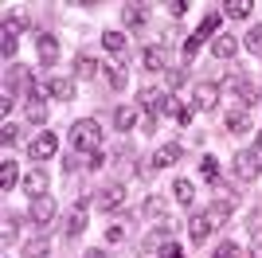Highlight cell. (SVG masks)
<instances>
[{
    "label": "cell",
    "instance_id": "cell-1",
    "mask_svg": "<svg viewBox=\"0 0 262 258\" xmlns=\"http://www.w3.org/2000/svg\"><path fill=\"white\" fill-rule=\"evenodd\" d=\"M98 141H102V125L94 118H78L71 125V145L78 153H98Z\"/></svg>",
    "mask_w": 262,
    "mask_h": 258
},
{
    "label": "cell",
    "instance_id": "cell-2",
    "mask_svg": "<svg viewBox=\"0 0 262 258\" xmlns=\"http://www.w3.org/2000/svg\"><path fill=\"white\" fill-rule=\"evenodd\" d=\"M258 172H262V153L258 149L235 153V176H239V180H254Z\"/></svg>",
    "mask_w": 262,
    "mask_h": 258
},
{
    "label": "cell",
    "instance_id": "cell-3",
    "mask_svg": "<svg viewBox=\"0 0 262 258\" xmlns=\"http://www.w3.org/2000/svg\"><path fill=\"white\" fill-rule=\"evenodd\" d=\"M55 153H59V137H55L51 129H43V133L32 137V145H28V157H32V161H51Z\"/></svg>",
    "mask_w": 262,
    "mask_h": 258
},
{
    "label": "cell",
    "instance_id": "cell-4",
    "mask_svg": "<svg viewBox=\"0 0 262 258\" xmlns=\"http://www.w3.org/2000/svg\"><path fill=\"white\" fill-rule=\"evenodd\" d=\"M192 98H196V110H215L219 106V82H196V90H192Z\"/></svg>",
    "mask_w": 262,
    "mask_h": 258
},
{
    "label": "cell",
    "instance_id": "cell-5",
    "mask_svg": "<svg viewBox=\"0 0 262 258\" xmlns=\"http://www.w3.org/2000/svg\"><path fill=\"white\" fill-rule=\"evenodd\" d=\"M121 204H125V188H121V184H110V188H102V192H98V207H102V211H118V207Z\"/></svg>",
    "mask_w": 262,
    "mask_h": 258
},
{
    "label": "cell",
    "instance_id": "cell-6",
    "mask_svg": "<svg viewBox=\"0 0 262 258\" xmlns=\"http://www.w3.org/2000/svg\"><path fill=\"white\" fill-rule=\"evenodd\" d=\"M47 94L59 98V102H71V98H75V78L71 75H55L51 82H47Z\"/></svg>",
    "mask_w": 262,
    "mask_h": 258
},
{
    "label": "cell",
    "instance_id": "cell-7",
    "mask_svg": "<svg viewBox=\"0 0 262 258\" xmlns=\"http://www.w3.org/2000/svg\"><path fill=\"white\" fill-rule=\"evenodd\" d=\"M32 223H39V227H47L51 223V215H55V200L51 196H39V200H32Z\"/></svg>",
    "mask_w": 262,
    "mask_h": 258
},
{
    "label": "cell",
    "instance_id": "cell-8",
    "mask_svg": "<svg viewBox=\"0 0 262 258\" xmlns=\"http://www.w3.org/2000/svg\"><path fill=\"white\" fill-rule=\"evenodd\" d=\"M141 63H145V71H168V51L161 43H153V47H145Z\"/></svg>",
    "mask_w": 262,
    "mask_h": 258
},
{
    "label": "cell",
    "instance_id": "cell-9",
    "mask_svg": "<svg viewBox=\"0 0 262 258\" xmlns=\"http://www.w3.org/2000/svg\"><path fill=\"white\" fill-rule=\"evenodd\" d=\"M211 231H215V227L208 223V215H192V219H188V239H192L196 247H204V239H208Z\"/></svg>",
    "mask_w": 262,
    "mask_h": 258
},
{
    "label": "cell",
    "instance_id": "cell-10",
    "mask_svg": "<svg viewBox=\"0 0 262 258\" xmlns=\"http://www.w3.org/2000/svg\"><path fill=\"white\" fill-rule=\"evenodd\" d=\"M24 192L32 196V200H39V196H47V172L32 168L28 176H24Z\"/></svg>",
    "mask_w": 262,
    "mask_h": 258
},
{
    "label": "cell",
    "instance_id": "cell-11",
    "mask_svg": "<svg viewBox=\"0 0 262 258\" xmlns=\"http://www.w3.org/2000/svg\"><path fill=\"white\" fill-rule=\"evenodd\" d=\"M180 145H176V141H168V145H161V149H157V157H153V168H168V164H176L180 161Z\"/></svg>",
    "mask_w": 262,
    "mask_h": 258
},
{
    "label": "cell",
    "instance_id": "cell-12",
    "mask_svg": "<svg viewBox=\"0 0 262 258\" xmlns=\"http://www.w3.org/2000/svg\"><path fill=\"white\" fill-rule=\"evenodd\" d=\"M51 254V239L47 235H32L24 243V258H47Z\"/></svg>",
    "mask_w": 262,
    "mask_h": 258
},
{
    "label": "cell",
    "instance_id": "cell-13",
    "mask_svg": "<svg viewBox=\"0 0 262 258\" xmlns=\"http://www.w3.org/2000/svg\"><path fill=\"white\" fill-rule=\"evenodd\" d=\"M35 47H39V63H43V67H51L55 59H59V43H55V35H39Z\"/></svg>",
    "mask_w": 262,
    "mask_h": 258
},
{
    "label": "cell",
    "instance_id": "cell-14",
    "mask_svg": "<svg viewBox=\"0 0 262 258\" xmlns=\"http://www.w3.org/2000/svg\"><path fill=\"white\" fill-rule=\"evenodd\" d=\"M172 196H176V204H180V207L196 204V188H192V180H176L172 184Z\"/></svg>",
    "mask_w": 262,
    "mask_h": 258
},
{
    "label": "cell",
    "instance_id": "cell-15",
    "mask_svg": "<svg viewBox=\"0 0 262 258\" xmlns=\"http://www.w3.org/2000/svg\"><path fill=\"white\" fill-rule=\"evenodd\" d=\"M211 51H215V59H231V55L239 51V39H235V35H219V39L211 43Z\"/></svg>",
    "mask_w": 262,
    "mask_h": 258
},
{
    "label": "cell",
    "instance_id": "cell-16",
    "mask_svg": "<svg viewBox=\"0 0 262 258\" xmlns=\"http://www.w3.org/2000/svg\"><path fill=\"white\" fill-rule=\"evenodd\" d=\"M227 129H231V133H247V129H251V114L235 106V110L227 114Z\"/></svg>",
    "mask_w": 262,
    "mask_h": 258
},
{
    "label": "cell",
    "instance_id": "cell-17",
    "mask_svg": "<svg viewBox=\"0 0 262 258\" xmlns=\"http://www.w3.org/2000/svg\"><path fill=\"white\" fill-rule=\"evenodd\" d=\"M114 125H118L121 133H129V129L137 125V106H121L118 114H114Z\"/></svg>",
    "mask_w": 262,
    "mask_h": 258
},
{
    "label": "cell",
    "instance_id": "cell-18",
    "mask_svg": "<svg viewBox=\"0 0 262 258\" xmlns=\"http://www.w3.org/2000/svg\"><path fill=\"white\" fill-rule=\"evenodd\" d=\"M102 75L110 78L114 90H125V67H121V63H106V67H102Z\"/></svg>",
    "mask_w": 262,
    "mask_h": 258
},
{
    "label": "cell",
    "instance_id": "cell-19",
    "mask_svg": "<svg viewBox=\"0 0 262 258\" xmlns=\"http://www.w3.org/2000/svg\"><path fill=\"white\" fill-rule=\"evenodd\" d=\"M161 102H164L161 90H153V86H141V98H137V106H141V110H161Z\"/></svg>",
    "mask_w": 262,
    "mask_h": 258
},
{
    "label": "cell",
    "instance_id": "cell-20",
    "mask_svg": "<svg viewBox=\"0 0 262 258\" xmlns=\"http://www.w3.org/2000/svg\"><path fill=\"white\" fill-rule=\"evenodd\" d=\"M75 75L78 78H94L98 75V63H94L90 55H75Z\"/></svg>",
    "mask_w": 262,
    "mask_h": 258
},
{
    "label": "cell",
    "instance_id": "cell-21",
    "mask_svg": "<svg viewBox=\"0 0 262 258\" xmlns=\"http://www.w3.org/2000/svg\"><path fill=\"white\" fill-rule=\"evenodd\" d=\"M223 16H231V20L251 16V0H227V4H223Z\"/></svg>",
    "mask_w": 262,
    "mask_h": 258
},
{
    "label": "cell",
    "instance_id": "cell-22",
    "mask_svg": "<svg viewBox=\"0 0 262 258\" xmlns=\"http://www.w3.org/2000/svg\"><path fill=\"white\" fill-rule=\"evenodd\" d=\"M82 231H86V211H82V207H75V215L67 219V235H71V239H78Z\"/></svg>",
    "mask_w": 262,
    "mask_h": 258
},
{
    "label": "cell",
    "instance_id": "cell-23",
    "mask_svg": "<svg viewBox=\"0 0 262 258\" xmlns=\"http://www.w3.org/2000/svg\"><path fill=\"white\" fill-rule=\"evenodd\" d=\"M121 20L129 24V28H141L145 24V8L141 4H125V8H121Z\"/></svg>",
    "mask_w": 262,
    "mask_h": 258
},
{
    "label": "cell",
    "instance_id": "cell-24",
    "mask_svg": "<svg viewBox=\"0 0 262 258\" xmlns=\"http://www.w3.org/2000/svg\"><path fill=\"white\" fill-rule=\"evenodd\" d=\"M102 47H106L110 55H121V51H125V35H121V32H106V35H102Z\"/></svg>",
    "mask_w": 262,
    "mask_h": 258
},
{
    "label": "cell",
    "instance_id": "cell-25",
    "mask_svg": "<svg viewBox=\"0 0 262 258\" xmlns=\"http://www.w3.org/2000/svg\"><path fill=\"white\" fill-rule=\"evenodd\" d=\"M28 24H32L28 12H8V16H4V28H8V32H24Z\"/></svg>",
    "mask_w": 262,
    "mask_h": 258
},
{
    "label": "cell",
    "instance_id": "cell-26",
    "mask_svg": "<svg viewBox=\"0 0 262 258\" xmlns=\"http://www.w3.org/2000/svg\"><path fill=\"white\" fill-rule=\"evenodd\" d=\"M0 188H4V192L16 188V161H4V164H0Z\"/></svg>",
    "mask_w": 262,
    "mask_h": 258
},
{
    "label": "cell",
    "instance_id": "cell-27",
    "mask_svg": "<svg viewBox=\"0 0 262 258\" xmlns=\"http://www.w3.org/2000/svg\"><path fill=\"white\" fill-rule=\"evenodd\" d=\"M12 86H16V90H24V86H35L32 71H28V67H20V63H16V71H12Z\"/></svg>",
    "mask_w": 262,
    "mask_h": 258
},
{
    "label": "cell",
    "instance_id": "cell-28",
    "mask_svg": "<svg viewBox=\"0 0 262 258\" xmlns=\"http://www.w3.org/2000/svg\"><path fill=\"white\" fill-rule=\"evenodd\" d=\"M243 43H247V51L262 55V24H254L251 32H247V39H243Z\"/></svg>",
    "mask_w": 262,
    "mask_h": 258
},
{
    "label": "cell",
    "instance_id": "cell-29",
    "mask_svg": "<svg viewBox=\"0 0 262 258\" xmlns=\"http://www.w3.org/2000/svg\"><path fill=\"white\" fill-rule=\"evenodd\" d=\"M125 231H129V223H125V219H114V223L106 227V239H110V243H121Z\"/></svg>",
    "mask_w": 262,
    "mask_h": 258
},
{
    "label": "cell",
    "instance_id": "cell-30",
    "mask_svg": "<svg viewBox=\"0 0 262 258\" xmlns=\"http://www.w3.org/2000/svg\"><path fill=\"white\" fill-rule=\"evenodd\" d=\"M28 118L32 121H47V102L43 98H32V102H28Z\"/></svg>",
    "mask_w": 262,
    "mask_h": 258
},
{
    "label": "cell",
    "instance_id": "cell-31",
    "mask_svg": "<svg viewBox=\"0 0 262 258\" xmlns=\"http://www.w3.org/2000/svg\"><path fill=\"white\" fill-rule=\"evenodd\" d=\"M200 172H204V180H219V161L215 157H204V161H200Z\"/></svg>",
    "mask_w": 262,
    "mask_h": 258
},
{
    "label": "cell",
    "instance_id": "cell-32",
    "mask_svg": "<svg viewBox=\"0 0 262 258\" xmlns=\"http://www.w3.org/2000/svg\"><path fill=\"white\" fill-rule=\"evenodd\" d=\"M0 55H4V59L16 55V32H8V28H4V39H0Z\"/></svg>",
    "mask_w": 262,
    "mask_h": 258
},
{
    "label": "cell",
    "instance_id": "cell-33",
    "mask_svg": "<svg viewBox=\"0 0 262 258\" xmlns=\"http://www.w3.org/2000/svg\"><path fill=\"white\" fill-rule=\"evenodd\" d=\"M211 258H243V250L235 247V243H223V247H215V254Z\"/></svg>",
    "mask_w": 262,
    "mask_h": 258
},
{
    "label": "cell",
    "instance_id": "cell-34",
    "mask_svg": "<svg viewBox=\"0 0 262 258\" xmlns=\"http://www.w3.org/2000/svg\"><path fill=\"white\" fill-rule=\"evenodd\" d=\"M180 110H184V106L176 102V94H172V98H164V102H161V114H168V118H180Z\"/></svg>",
    "mask_w": 262,
    "mask_h": 258
},
{
    "label": "cell",
    "instance_id": "cell-35",
    "mask_svg": "<svg viewBox=\"0 0 262 258\" xmlns=\"http://www.w3.org/2000/svg\"><path fill=\"white\" fill-rule=\"evenodd\" d=\"M16 231H20V219H4V231H0V239H4V243H12V235H16Z\"/></svg>",
    "mask_w": 262,
    "mask_h": 258
},
{
    "label": "cell",
    "instance_id": "cell-36",
    "mask_svg": "<svg viewBox=\"0 0 262 258\" xmlns=\"http://www.w3.org/2000/svg\"><path fill=\"white\" fill-rule=\"evenodd\" d=\"M200 43H204V35H200V32H196V35H188V43H184V55H188V59L200 51Z\"/></svg>",
    "mask_w": 262,
    "mask_h": 258
},
{
    "label": "cell",
    "instance_id": "cell-37",
    "mask_svg": "<svg viewBox=\"0 0 262 258\" xmlns=\"http://www.w3.org/2000/svg\"><path fill=\"white\" fill-rule=\"evenodd\" d=\"M219 28V16H204V24H200V35H211Z\"/></svg>",
    "mask_w": 262,
    "mask_h": 258
},
{
    "label": "cell",
    "instance_id": "cell-38",
    "mask_svg": "<svg viewBox=\"0 0 262 258\" xmlns=\"http://www.w3.org/2000/svg\"><path fill=\"white\" fill-rule=\"evenodd\" d=\"M161 258H184V250L176 247V243H164V247H161Z\"/></svg>",
    "mask_w": 262,
    "mask_h": 258
},
{
    "label": "cell",
    "instance_id": "cell-39",
    "mask_svg": "<svg viewBox=\"0 0 262 258\" xmlns=\"http://www.w3.org/2000/svg\"><path fill=\"white\" fill-rule=\"evenodd\" d=\"M16 137H20V133H16V125H12V121H4V133H0V141H4V145H12Z\"/></svg>",
    "mask_w": 262,
    "mask_h": 258
},
{
    "label": "cell",
    "instance_id": "cell-40",
    "mask_svg": "<svg viewBox=\"0 0 262 258\" xmlns=\"http://www.w3.org/2000/svg\"><path fill=\"white\" fill-rule=\"evenodd\" d=\"M145 211H149V215H161L164 211V200H161V196H153V200L145 204Z\"/></svg>",
    "mask_w": 262,
    "mask_h": 258
},
{
    "label": "cell",
    "instance_id": "cell-41",
    "mask_svg": "<svg viewBox=\"0 0 262 258\" xmlns=\"http://www.w3.org/2000/svg\"><path fill=\"white\" fill-rule=\"evenodd\" d=\"M251 258H262V231H254L251 239Z\"/></svg>",
    "mask_w": 262,
    "mask_h": 258
},
{
    "label": "cell",
    "instance_id": "cell-42",
    "mask_svg": "<svg viewBox=\"0 0 262 258\" xmlns=\"http://www.w3.org/2000/svg\"><path fill=\"white\" fill-rule=\"evenodd\" d=\"M168 82H172V90H176V86L184 82V71H168Z\"/></svg>",
    "mask_w": 262,
    "mask_h": 258
},
{
    "label": "cell",
    "instance_id": "cell-43",
    "mask_svg": "<svg viewBox=\"0 0 262 258\" xmlns=\"http://www.w3.org/2000/svg\"><path fill=\"white\" fill-rule=\"evenodd\" d=\"M82 258H106V250H86Z\"/></svg>",
    "mask_w": 262,
    "mask_h": 258
},
{
    "label": "cell",
    "instance_id": "cell-44",
    "mask_svg": "<svg viewBox=\"0 0 262 258\" xmlns=\"http://www.w3.org/2000/svg\"><path fill=\"white\" fill-rule=\"evenodd\" d=\"M254 149H258V153H262V133H258V141H254Z\"/></svg>",
    "mask_w": 262,
    "mask_h": 258
}]
</instances>
